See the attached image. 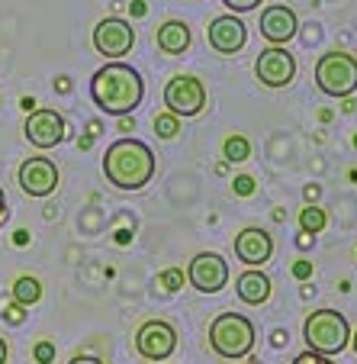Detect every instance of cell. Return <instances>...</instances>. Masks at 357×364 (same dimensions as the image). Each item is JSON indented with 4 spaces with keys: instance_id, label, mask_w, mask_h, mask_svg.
Wrapping results in <instances>:
<instances>
[{
    "instance_id": "cell-32",
    "label": "cell",
    "mask_w": 357,
    "mask_h": 364,
    "mask_svg": "<svg viewBox=\"0 0 357 364\" xmlns=\"http://www.w3.org/2000/svg\"><path fill=\"white\" fill-rule=\"evenodd\" d=\"M0 216H7V197H4V187H0Z\"/></svg>"
},
{
    "instance_id": "cell-24",
    "label": "cell",
    "mask_w": 357,
    "mask_h": 364,
    "mask_svg": "<svg viewBox=\"0 0 357 364\" xmlns=\"http://www.w3.org/2000/svg\"><path fill=\"white\" fill-rule=\"evenodd\" d=\"M232 191L238 193V197H251V193H254V178L238 174V178H235V184H232Z\"/></svg>"
},
{
    "instance_id": "cell-18",
    "label": "cell",
    "mask_w": 357,
    "mask_h": 364,
    "mask_svg": "<svg viewBox=\"0 0 357 364\" xmlns=\"http://www.w3.org/2000/svg\"><path fill=\"white\" fill-rule=\"evenodd\" d=\"M13 300L23 303V306H33V303H39V300H42V284H39V277H33V274L16 277V281H13Z\"/></svg>"
},
{
    "instance_id": "cell-4",
    "label": "cell",
    "mask_w": 357,
    "mask_h": 364,
    "mask_svg": "<svg viewBox=\"0 0 357 364\" xmlns=\"http://www.w3.org/2000/svg\"><path fill=\"white\" fill-rule=\"evenodd\" d=\"M302 336H306V345L322 355H341L351 342V329L348 319L338 313V309H312L306 323H302Z\"/></svg>"
},
{
    "instance_id": "cell-13",
    "label": "cell",
    "mask_w": 357,
    "mask_h": 364,
    "mask_svg": "<svg viewBox=\"0 0 357 364\" xmlns=\"http://www.w3.org/2000/svg\"><path fill=\"white\" fill-rule=\"evenodd\" d=\"M270 255H274V239H270L264 229L258 226H248L235 235V258L248 268H261V264L270 262Z\"/></svg>"
},
{
    "instance_id": "cell-36",
    "label": "cell",
    "mask_w": 357,
    "mask_h": 364,
    "mask_svg": "<svg viewBox=\"0 0 357 364\" xmlns=\"http://www.w3.org/2000/svg\"><path fill=\"white\" fill-rule=\"evenodd\" d=\"M354 145H357V136H354Z\"/></svg>"
},
{
    "instance_id": "cell-21",
    "label": "cell",
    "mask_w": 357,
    "mask_h": 364,
    "mask_svg": "<svg viewBox=\"0 0 357 364\" xmlns=\"http://www.w3.org/2000/svg\"><path fill=\"white\" fill-rule=\"evenodd\" d=\"M177 129H180V117L177 113H158V117H155V132H158L161 139H174L177 136Z\"/></svg>"
},
{
    "instance_id": "cell-15",
    "label": "cell",
    "mask_w": 357,
    "mask_h": 364,
    "mask_svg": "<svg viewBox=\"0 0 357 364\" xmlns=\"http://www.w3.org/2000/svg\"><path fill=\"white\" fill-rule=\"evenodd\" d=\"M261 36L270 42V46H283V42H290L296 36V29H300V20H296V14L287 7V4H274V7H268L261 14Z\"/></svg>"
},
{
    "instance_id": "cell-12",
    "label": "cell",
    "mask_w": 357,
    "mask_h": 364,
    "mask_svg": "<svg viewBox=\"0 0 357 364\" xmlns=\"http://www.w3.org/2000/svg\"><path fill=\"white\" fill-rule=\"evenodd\" d=\"M16 181H20L23 193H29V197H48L58 187V168H55V161L35 155V159H26L20 165Z\"/></svg>"
},
{
    "instance_id": "cell-10",
    "label": "cell",
    "mask_w": 357,
    "mask_h": 364,
    "mask_svg": "<svg viewBox=\"0 0 357 364\" xmlns=\"http://www.w3.org/2000/svg\"><path fill=\"white\" fill-rule=\"evenodd\" d=\"M23 136L35 149H55L68 136V123H65V117L58 110H29Z\"/></svg>"
},
{
    "instance_id": "cell-33",
    "label": "cell",
    "mask_w": 357,
    "mask_h": 364,
    "mask_svg": "<svg viewBox=\"0 0 357 364\" xmlns=\"http://www.w3.org/2000/svg\"><path fill=\"white\" fill-rule=\"evenodd\" d=\"M23 110H35V100H33V97H23Z\"/></svg>"
},
{
    "instance_id": "cell-2",
    "label": "cell",
    "mask_w": 357,
    "mask_h": 364,
    "mask_svg": "<svg viewBox=\"0 0 357 364\" xmlns=\"http://www.w3.org/2000/svg\"><path fill=\"white\" fill-rule=\"evenodd\" d=\"M158 159L138 139H116L104 155V178L116 191H142L155 178Z\"/></svg>"
},
{
    "instance_id": "cell-19",
    "label": "cell",
    "mask_w": 357,
    "mask_h": 364,
    "mask_svg": "<svg viewBox=\"0 0 357 364\" xmlns=\"http://www.w3.org/2000/svg\"><path fill=\"white\" fill-rule=\"evenodd\" d=\"M222 155H226V161H248L251 142H248L245 136H229L226 145H222Z\"/></svg>"
},
{
    "instance_id": "cell-23",
    "label": "cell",
    "mask_w": 357,
    "mask_h": 364,
    "mask_svg": "<svg viewBox=\"0 0 357 364\" xmlns=\"http://www.w3.org/2000/svg\"><path fill=\"white\" fill-rule=\"evenodd\" d=\"M232 14H248V10H258L261 7V0H222Z\"/></svg>"
},
{
    "instance_id": "cell-28",
    "label": "cell",
    "mask_w": 357,
    "mask_h": 364,
    "mask_svg": "<svg viewBox=\"0 0 357 364\" xmlns=\"http://www.w3.org/2000/svg\"><path fill=\"white\" fill-rule=\"evenodd\" d=\"M293 277H296V281H306V277H312V264L306 262V258H300V262L293 264Z\"/></svg>"
},
{
    "instance_id": "cell-17",
    "label": "cell",
    "mask_w": 357,
    "mask_h": 364,
    "mask_svg": "<svg viewBox=\"0 0 357 364\" xmlns=\"http://www.w3.org/2000/svg\"><path fill=\"white\" fill-rule=\"evenodd\" d=\"M155 42H158V48L165 55H184L190 48V26L184 20H167L165 26H158Z\"/></svg>"
},
{
    "instance_id": "cell-7",
    "label": "cell",
    "mask_w": 357,
    "mask_h": 364,
    "mask_svg": "<svg viewBox=\"0 0 357 364\" xmlns=\"http://www.w3.org/2000/svg\"><path fill=\"white\" fill-rule=\"evenodd\" d=\"M177 348V332L165 319H148L136 332V351L145 361H167Z\"/></svg>"
},
{
    "instance_id": "cell-35",
    "label": "cell",
    "mask_w": 357,
    "mask_h": 364,
    "mask_svg": "<svg viewBox=\"0 0 357 364\" xmlns=\"http://www.w3.org/2000/svg\"><path fill=\"white\" fill-rule=\"evenodd\" d=\"M351 345H354V351H357V332H354V336H351Z\"/></svg>"
},
{
    "instance_id": "cell-26",
    "label": "cell",
    "mask_w": 357,
    "mask_h": 364,
    "mask_svg": "<svg viewBox=\"0 0 357 364\" xmlns=\"http://www.w3.org/2000/svg\"><path fill=\"white\" fill-rule=\"evenodd\" d=\"M35 361H52V358H55V345H48V342H39L35 345Z\"/></svg>"
},
{
    "instance_id": "cell-30",
    "label": "cell",
    "mask_w": 357,
    "mask_h": 364,
    "mask_svg": "<svg viewBox=\"0 0 357 364\" xmlns=\"http://www.w3.org/2000/svg\"><path fill=\"white\" fill-rule=\"evenodd\" d=\"M7 355H10V348H7V342H4V338H0V364L7 361Z\"/></svg>"
},
{
    "instance_id": "cell-11",
    "label": "cell",
    "mask_w": 357,
    "mask_h": 364,
    "mask_svg": "<svg viewBox=\"0 0 357 364\" xmlns=\"http://www.w3.org/2000/svg\"><path fill=\"white\" fill-rule=\"evenodd\" d=\"M187 281L199 294H219L229 284V264L216 252H199L193 255L190 268H187Z\"/></svg>"
},
{
    "instance_id": "cell-29",
    "label": "cell",
    "mask_w": 357,
    "mask_h": 364,
    "mask_svg": "<svg viewBox=\"0 0 357 364\" xmlns=\"http://www.w3.org/2000/svg\"><path fill=\"white\" fill-rule=\"evenodd\" d=\"M129 14L132 16H145V14H148V7H145L142 0H132V4H129Z\"/></svg>"
},
{
    "instance_id": "cell-20",
    "label": "cell",
    "mask_w": 357,
    "mask_h": 364,
    "mask_svg": "<svg viewBox=\"0 0 357 364\" xmlns=\"http://www.w3.org/2000/svg\"><path fill=\"white\" fill-rule=\"evenodd\" d=\"M300 229L302 232H322L325 229V213L319 210V206H302V213H300Z\"/></svg>"
},
{
    "instance_id": "cell-22",
    "label": "cell",
    "mask_w": 357,
    "mask_h": 364,
    "mask_svg": "<svg viewBox=\"0 0 357 364\" xmlns=\"http://www.w3.org/2000/svg\"><path fill=\"white\" fill-rule=\"evenodd\" d=\"M158 284L167 290V294H174V290L184 287V271H180V268H167V271H161Z\"/></svg>"
},
{
    "instance_id": "cell-16",
    "label": "cell",
    "mask_w": 357,
    "mask_h": 364,
    "mask_svg": "<svg viewBox=\"0 0 357 364\" xmlns=\"http://www.w3.org/2000/svg\"><path fill=\"white\" fill-rule=\"evenodd\" d=\"M235 294H238V300L248 303V306H261L270 296V277L261 274V271H245V274L235 281Z\"/></svg>"
},
{
    "instance_id": "cell-9",
    "label": "cell",
    "mask_w": 357,
    "mask_h": 364,
    "mask_svg": "<svg viewBox=\"0 0 357 364\" xmlns=\"http://www.w3.org/2000/svg\"><path fill=\"white\" fill-rule=\"evenodd\" d=\"M254 77L264 84V87H290L296 77V58L293 52H287L283 46H270L264 48L258 62H254Z\"/></svg>"
},
{
    "instance_id": "cell-27",
    "label": "cell",
    "mask_w": 357,
    "mask_h": 364,
    "mask_svg": "<svg viewBox=\"0 0 357 364\" xmlns=\"http://www.w3.org/2000/svg\"><path fill=\"white\" fill-rule=\"evenodd\" d=\"M4 316L10 319V323H23V316H26V313H23V303H10V306H4Z\"/></svg>"
},
{
    "instance_id": "cell-3",
    "label": "cell",
    "mask_w": 357,
    "mask_h": 364,
    "mask_svg": "<svg viewBox=\"0 0 357 364\" xmlns=\"http://www.w3.org/2000/svg\"><path fill=\"white\" fill-rule=\"evenodd\" d=\"M209 348L226 361L248 358L254 348V323L241 313H219L209 323Z\"/></svg>"
},
{
    "instance_id": "cell-1",
    "label": "cell",
    "mask_w": 357,
    "mask_h": 364,
    "mask_svg": "<svg viewBox=\"0 0 357 364\" xmlns=\"http://www.w3.org/2000/svg\"><path fill=\"white\" fill-rule=\"evenodd\" d=\"M145 97V81L136 68L116 62L104 65L90 77V100L97 103V110L106 117H129Z\"/></svg>"
},
{
    "instance_id": "cell-25",
    "label": "cell",
    "mask_w": 357,
    "mask_h": 364,
    "mask_svg": "<svg viewBox=\"0 0 357 364\" xmlns=\"http://www.w3.org/2000/svg\"><path fill=\"white\" fill-rule=\"evenodd\" d=\"M296 364H329V355H322V351L309 348V351H302V355L296 358Z\"/></svg>"
},
{
    "instance_id": "cell-14",
    "label": "cell",
    "mask_w": 357,
    "mask_h": 364,
    "mask_svg": "<svg viewBox=\"0 0 357 364\" xmlns=\"http://www.w3.org/2000/svg\"><path fill=\"white\" fill-rule=\"evenodd\" d=\"M207 39H209V46H213L219 55H235V52L245 46L248 29H245V23H241L235 14L216 16V20L207 26Z\"/></svg>"
},
{
    "instance_id": "cell-5",
    "label": "cell",
    "mask_w": 357,
    "mask_h": 364,
    "mask_svg": "<svg viewBox=\"0 0 357 364\" xmlns=\"http://www.w3.org/2000/svg\"><path fill=\"white\" fill-rule=\"evenodd\" d=\"M316 87L329 97H351L357 90V58L351 52H325L316 62Z\"/></svg>"
},
{
    "instance_id": "cell-31",
    "label": "cell",
    "mask_w": 357,
    "mask_h": 364,
    "mask_svg": "<svg viewBox=\"0 0 357 364\" xmlns=\"http://www.w3.org/2000/svg\"><path fill=\"white\" fill-rule=\"evenodd\" d=\"M319 197V187L316 184H312V187H306V200H309V203H312V200H316Z\"/></svg>"
},
{
    "instance_id": "cell-8",
    "label": "cell",
    "mask_w": 357,
    "mask_h": 364,
    "mask_svg": "<svg viewBox=\"0 0 357 364\" xmlns=\"http://www.w3.org/2000/svg\"><path fill=\"white\" fill-rule=\"evenodd\" d=\"M132 46H136V29H132V23L110 16V20H100L94 26V48H97V55H104V58H110V62H116V58L129 55Z\"/></svg>"
},
{
    "instance_id": "cell-34",
    "label": "cell",
    "mask_w": 357,
    "mask_h": 364,
    "mask_svg": "<svg viewBox=\"0 0 357 364\" xmlns=\"http://www.w3.org/2000/svg\"><path fill=\"white\" fill-rule=\"evenodd\" d=\"M13 242H16V245H26L29 235H26V232H16V235H13Z\"/></svg>"
},
{
    "instance_id": "cell-6",
    "label": "cell",
    "mask_w": 357,
    "mask_h": 364,
    "mask_svg": "<svg viewBox=\"0 0 357 364\" xmlns=\"http://www.w3.org/2000/svg\"><path fill=\"white\" fill-rule=\"evenodd\" d=\"M165 107L177 117H199L207 110V87L193 75H177L165 87Z\"/></svg>"
}]
</instances>
